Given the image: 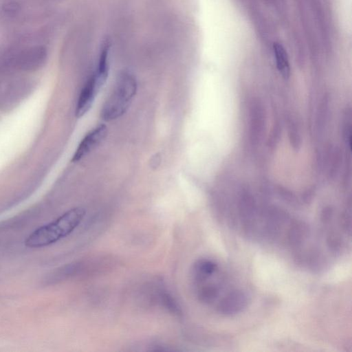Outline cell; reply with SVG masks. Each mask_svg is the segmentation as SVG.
I'll return each instance as SVG.
<instances>
[{"label": "cell", "mask_w": 352, "mask_h": 352, "mask_svg": "<svg viewBox=\"0 0 352 352\" xmlns=\"http://www.w3.org/2000/svg\"><path fill=\"white\" fill-rule=\"evenodd\" d=\"M85 214L84 208H72L54 221L43 226L32 232L25 241L30 248L48 245L69 235L80 223Z\"/></svg>", "instance_id": "obj_1"}, {"label": "cell", "mask_w": 352, "mask_h": 352, "mask_svg": "<svg viewBox=\"0 0 352 352\" xmlns=\"http://www.w3.org/2000/svg\"><path fill=\"white\" fill-rule=\"evenodd\" d=\"M137 87L136 78L131 73L121 72L112 91L102 107V119L107 122L112 121L126 113L136 94Z\"/></svg>", "instance_id": "obj_2"}, {"label": "cell", "mask_w": 352, "mask_h": 352, "mask_svg": "<svg viewBox=\"0 0 352 352\" xmlns=\"http://www.w3.org/2000/svg\"><path fill=\"white\" fill-rule=\"evenodd\" d=\"M106 81L96 72L89 78L79 95L76 109V116L77 118H81L89 111L96 96Z\"/></svg>", "instance_id": "obj_3"}, {"label": "cell", "mask_w": 352, "mask_h": 352, "mask_svg": "<svg viewBox=\"0 0 352 352\" xmlns=\"http://www.w3.org/2000/svg\"><path fill=\"white\" fill-rule=\"evenodd\" d=\"M107 128L104 124H100L90 131L79 144L72 161L78 162L87 156L105 138Z\"/></svg>", "instance_id": "obj_4"}, {"label": "cell", "mask_w": 352, "mask_h": 352, "mask_svg": "<svg viewBox=\"0 0 352 352\" xmlns=\"http://www.w3.org/2000/svg\"><path fill=\"white\" fill-rule=\"evenodd\" d=\"M273 50L278 70L285 78H289L290 74V66L285 48L281 44L274 43L273 45Z\"/></svg>", "instance_id": "obj_5"}]
</instances>
